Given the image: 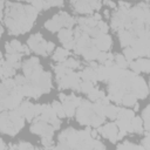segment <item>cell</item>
I'll return each instance as SVG.
<instances>
[{
    "label": "cell",
    "mask_w": 150,
    "mask_h": 150,
    "mask_svg": "<svg viewBox=\"0 0 150 150\" xmlns=\"http://www.w3.org/2000/svg\"><path fill=\"white\" fill-rule=\"evenodd\" d=\"M68 55H69V52H68V49L60 47V48H56V50H55V53H54V56H53V59H54L55 61H59V62H63V61L67 59V56H68Z\"/></svg>",
    "instance_id": "5bb4252c"
},
{
    "label": "cell",
    "mask_w": 150,
    "mask_h": 150,
    "mask_svg": "<svg viewBox=\"0 0 150 150\" xmlns=\"http://www.w3.org/2000/svg\"><path fill=\"white\" fill-rule=\"evenodd\" d=\"M93 18H94V19H95L96 21H100V20H101V15H100L98 13H96V14H95V15H94Z\"/></svg>",
    "instance_id": "ab89813d"
},
{
    "label": "cell",
    "mask_w": 150,
    "mask_h": 150,
    "mask_svg": "<svg viewBox=\"0 0 150 150\" xmlns=\"http://www.w3.org/2000/svg\"><path fill=\"white\" fill-rule=\"evenodd\" d=\"M142 122L144 123V130L149 131V105L145 107V109L142 112Z\"/></svg>",
    "instance_id": "d4e9b609"
},
{
    "label": "cell",
    "mask_w": 150,
    "mask_h": 150,
    "mask_svg": "<svg viewBox=\"0 0 150 150\" xmlns=\"http://www.w3.org/2000/svg\"><path fill=\"white\" fill-rule=\"evenodd\" d=\"M130 123H131L132 130H134L135 132H143V122H142V118H141V117L134 116V117L130 120Z\"/></svg>",
    "instance_id": "2e32d148"
},
{
    "label": "cell",
    "mask_w": 150,
    "mask_h": 150,
    "mask_svg": "<svg viewBox=\"0 0 150 150\" xmlns=\"http://www.w3.org/2000/svg\"><path fill=\"white\" fill-rule=\"evenodd\" d=\"M54 47H55V45H54L53 42H47V46H46L47 54H49L50 52H53V50H54Z\"/></svg>",
    "instance_id": "8d00e7d4"
},
{
    "label": "cell",
    "mask_w": 150,
    "mask_h": 150,
    "mask_svg": "<svg viewBox=\"0 0 150 150\" xmlns=\"http://www.w3.org/2000/svg\"><path fill=\"white\" fill-rule=\"evenodd\" d=\"M76 1H77V0H71V2H73V4H74V2H76Z\"/></svg>",
    "instance_id": "7bdbcfd3"
},
{
    "label": "cell",
    "mask_w": 150,
    "mask_h": 150,
    "mask_svg": "<svg viewBox=\"0 0 150 150\" xmlns=\"http://www.w3.org/2000/svg\"><path fill=\"white\" fill-rule=\"evenodd\" d=\"M49 6H57V7H60V6H62L63 5V0H45Z\"/></svg>",
    "instance_id": "e575fe53"
},
{
    "label": "cell",
    "mask_w": 150,
    "mask_h": 150,
    "mask_svg": "<svg viewBox=\"0 0 150 150\" xmlns=\"http://www.w3.org/2000/svg\"><path fill=\"white\" fill-rule=\"evenodd\" d=\"M9 43H11V46L14 48L15 52H18V53H23V48H25V46H22L18 40H12Z\"/></svg>",
    "instance_id": "83f0119b"
},
{
    "label": "cell",
    "mask_w": 150,
    "mask_h": 150,
    "mask_svg": "<svg viewBox=\"0 0 150 150\" xmlns=\"http://www.w3.org/2000/svg\"><path fill=\"white\" fill-rule=\"evenodd\" d=\"M7 14L5 16L6 26L11 34L18 35L28 32L38 15V9L33 6H22L20 4L7 2Z\"/></svg>",
    "instance_id": "6da1fadb"
},
{
    "label": "cell",
    "mask_w": 150,
    "mask_h": 150,
    "mask_svg": "<svg viewBox=\"0 0 150 150\" xmlns=\"http://www.w3.org/2000/svg\"><path fill=\"white\" fill-rule=\"evenodd\" d=\"M93 88H94V82H91V81L84 80L83 82L80 83V90L83 91V93H87L88 94Z\"/></svg>",
    "instance_id": "7402d4cb"
},
{
    "label": "cell",
    "mask_w": 150,
    "mask_h": 150,
    "mask_svg": "<svg viewBox=\"0 0 150 150\" xmlns=\"http://www.w3.org/2000/svg\"><path fill=\"white\" fill-rule=\"evenodd\" d=\"M94 111H93V103H90L89 101H83L80 103V105L77 107L76 110V120L80 124H88L90 125V121L94 116Z\"/></svg>",
    "instance_id": "3957f363"
},
{
    "label": "cell",
    "mask_w": 150,
    "mask_h": 150,
    "mask_svg": "<svg viewBox=\"0 0 150 150\" xmlns=\"http://www.w3.org/2000/svg\"><path fill=\"white\" fill-rule=\"evenodd\" d=\"M64 67L69 68V69H75V68H79L80 67V62L76 61L75 59H68V60H64L63 62H61Z\"/></svg>",
    "instance_id": "603a6c76"
},
{
    "label": "cell",
    "mask_w": 150,
    "mask_h": 150,
    "mask_svg": "<svg viewBox=\"0 0 150 150\" xmlns=\"http://www.w3.org/2000/svg\"><path fill=\"white\" fill-rule=\"evenodd\" d=\"M123 56H124V59H125L128 62H129V61H132V60L136 57L130 46H128V47L124 48V50H123Z\"/></svg>",
    "instance_id": "484cf974"
},
{
    "label": "cell",
    "mask_w": 150,
    "mask_h": 150,
    "mask_svg": "<svg viewBox=\"0 0 150 150\" xmlns=\"http://www.w3.org/2000/svg\"><path fill=\"white\" fill-rule=\"evenodd\" d=\"M145 1H148V0H145Z\"/></svg>",
    "instance_id": "ee69618b"
},
{
    "label": "cell",
    "mask_w": 150,
    "mask_h": 150,
    "mask_svg": "<svg viewBox=\"0 0 150 150\" xmlns=\"http://www.w3.org/2000/svg\"><path fill=\"white\" fill-rule=\"evenodd\" d=\"M137 63L139 64V68H141V71H144V73H149V69H150V62L146 57H141L138 60H136Z\"/></svg>",
    "instance_id": "44dd1931"
},
{
    "label": "cell",
    "mask_w": 150,
    "mask_h": 150,
    "mask_svg": "<svg viewBox=\"0 0 150 150\" xmlns=\"http://www.w3.org/2000/svg\"><path fill=\"white\" fill-rule=\"evenodd\" d=\"M116 125L120 130H124L127 132H132V127H131V123L129 120H122V118H118L117 122H116Z\"/></svg>",
    "instance_id": "9a60e30c"
},
{
    "label": "cell",
    "mask_w": 150,
    "mask_h": 150,
    "mask_svg": "<svg viewBox=\"0 0 150 150\" xmlns=\"http://www.w3.org/2000/svg\"><path fill=\"white\" fill-rule=\"evenodd\" d=\"M101 63H103L107 59H108V53L107 52H103V50H100L98 54H97V57H96Z\"/></svg>",
    "instance_id": "d6a6232c"
},
{
    "label": "cell",
    "mask_w": 150,
    "mask_h": 150,
    "mask_svg": "<svg viewBox=\"0 0 150 150\" xmlns=\"http://www.w3.org/2000/svg\"><path fill=\"white\" fill-rule=\"evenodd\" d=\"M137 102V97L132 94V93H125L123 96H122V100H121V103L127 105V107H132L135 103Z\"/></svg>",
    "instance_id": "7c38bea8"
},
{
    "label": "cell",
    "mask_w": 150,
    "mask_h": 150,
    "mask_svg": "<svg viewBox=\"0 0 150 150\" xmlns=\"http://www.w3.org/2000/svg\"><path fill=\"white\" fill-rule=\"evenodd\" d=\"M117 149H143L142 145H136L134 143H130V142H125L123 144H120L117 145Z\"/></svg>",
    "instance_id": "4316f807"
},
{
    "label": "cell",
    "mask_w": 150,
    "mask_h": 150,
    "mask_svg": "<svg viewBox=\"0 0 150 150\" xmlns=\"http://www.w3.org/2000/svg\"><path fill=\"white\" fill-rule=\"evenodd\" d=\"M93 111L95 115L104 117V105H102L101 103H98V102L93 103Z\"/></svg>",
    "instance_id": "cb8c5ba5"
},
{
    "label": "cell",
    "mask_w": 150,
    "mask_h": 150,
    "mask_svg": "<svg viewBox=\"0 0 150 150\" xmlns=\"http://www.w3.org/2000/svg\"><path fill=\"white\" fill-rule=\"evenodd\" d=\"M103 4L108 5V6H109V7H111V8H115V4H114L112 1H109V0H103Z\"/></svg>",
    "instance_id": "74e56055"
},
{
    "label": "cell",
    "mask_w": 150,
    "mask_h": 150,
    "mask_svg": "<svg viewBox=\"0 0 150 150\" xmlns=\"http://www.w3.org/2000/svg\"><path fill=\"white\" fill-rule=\"evenodd\" d=\"M135 116L132 110L129 109H118V114H117V118H122V120H131Z\"/></svg>",
    "instance_id": "ac0fdd59"
},
{
    "label": "cell",
    "mask_w": 150,
    "mask_h": 150,
    "mask_svg": "<svg viewBox=\"0 0 150 150\" xmlns=\"http://www.w3.org/2000/svg\"><path fill=\"white\" fill-rule=\"evenodd\" d=\"M118 109L116 105H112V104H108V105H104V116L109 117L110 120H115L117 118V114H118Z\"/></svg>",
    "instance_id": "8fae6325"
},
{
    "label": "cell",
    "mask_w": 150,
    "mask_h": 150,
    "mask_svg": "<svg viewBox=\"0 0 150 150\" xmlns=\"http://www.w3.org/2000/svg\"><path fill=\"white\" fill-rule=\"evenodd\" d=\"M80 77L83 79V80H87V81H91V82H95L97 81V76H96V71L94 68L91 67H87L84 68L81 73H79Z\"/></svg>",
    "instance_id": "30bf717a"
},
{
    "label": "cell",
    "mask_w": 150,
    "mask_h": 150,
    "mask_svg": "<svg viewBox=\"0 0 150 150\" xmlns=\"http://www.w3.org/2000/svg\"><path fill=\"white\" fill-rule=\"evenodd\" d=\"M90 136H91L93 138H95V137L97 136V131H96V130H90Z\"/></svg>",
    "instance_id": "f35d334b"
},
{
    "label": "cell",
    "mask_w": 150,
    "mask_h": 150,
    "mask_svg": "<svg viewBox=\"0 0 150 150\" xmlns=\"http://www.w3.org/2000/svg\"><path fill=\"white\" fill-rule=\"evenodd\" d=\"M114 61H115V66H117L121 69H125L128 67V61L122 55H115L114 56Z\"/></svg>",
    "instance_id": "ffe728a7"
},
{
    "label": "cell",
    "mask_w": 150,
    "mask_h": 150,
    "mask_svg": "<svg viewBox=\"0 0 150 150\" xmlns=\"http://www.w3.org/2000/svg\"><path fill=\"white\" fill-rule=\"evenodd\" d=\"M96 27L100 29V32L101 33H107L108 32V25L105 23V22H103L102 20H100V21H97V25H96Z\"/></svg>",
    "instance_id": "f546056e"
},
{
    "label": "cell",
    "mask_w": 150,
    "mask_h": 150,
    "mask_svg": "<svg viewBox=\"0 0 150 150\" xmlns=\"http://www.w3.org/2000/svg\"><path fill=\"white\" fill-rule=\"evenodd\" d=\"M144 131H145V137H144V139L142 141V148L145 149V150H149V149H150V143H149V141H150L149 131H148V130H144Z\"/></svg>",
    "instance_id": "f1b7e54d"
},
{
    "label": "cell",
    "mask_w": 150,
    "mask_h": 150,
    "mask_svg": "<svg viewBox=\"0 0 150 150\" xmlns=\"http://www.w3.org/2000/svg\"><path fill=\"white\" fill-rule=\"evenodd\" d=\"M93 149H105V146H104V144L101 143L100 141L94 139V141H93Z\"/></svg>",
    "instance_id": "d590c367"
},
{
    "label": "cell",
    "mask_w": 150,
    "mask_h": 150,
    "mask_svg": "<svg viewBox=\"0 0 150 150\" xmlns=\"http://www.w3.org/2000/svg\"><path fill=\"white\" fill-rule=\"evenodd\" d=\"M135 38H136V35L130 29H121L120 30V42H121L122 47L130 46Z\"/></svg>",
    "instance_id": "ba28073f"
},
{
    "label": "cell",
    "mask_w": 150,
    "mask_h": 150,
    "mask_svg": "<svg viewBox=\"0 0 150 150\" xmlns=\"http://www.w3.org/2000/svg\"><path fill=\"white\" fill-rule=\"evenodd\" d=\"M27 43H28V47H30V49L33 52H35L36 54L47 55V49H46L47 42L42 39L41 34H35V35L30 36Z\"/></svg>",
    "instance_id": "277c9868"
},
{
    "label": "cell",
    "mask_w": 150,
    "mask_h": 150,
    "mask_svg": "<svg viewBox=\"0 0 150 150\" xmlns=\"http://www.w3.org/2000/svg\"><path fill=\"white\" fill-rule=\"evenodd\" d=\"M59 40L63 43L66 41H69L73 39V30L70 28H61L59 30Z\"/></svg>",
    "instance_id": "4fadbf2b"
},
{
    "label": "cell",
    "mask_w": 150,
    "mask_h": 150,
    "mask_svg": "<svg viewBox=\"0 0 150 150\" xmlns=\"http://www.w3.org/2000/svg\"><path fill=\"white\" fill-rule=\"evenodd\" d=\"M0 131L4 132V134L11 135V136L16 135V132H18V130L15 129L12 120L8 116V112L0 114Z\"/></svg>",
    "instance_id": "5b68a950"
},
{
    "label": "cell",
    "mask_w": 150,
    "mask_h": 150,
    "mask_svg": "<svg viewBox=\"0 0 150 150\" xmlns=\"http://www.w3.org/2000/svg\"><path fill=\"white\" fill-rule=\"evenodd\" d=\"M129 66H130V68H131V70L134 71V73H136V74H138V73H141V68H139V64L137 63V61H129Z\"/></svg>",
    "instance_id": "4dcf8cb0"
},
{
    "label": "cell",
    "mask_w": 150,
    "mask_h": 150,
    "mask_svg": "<svg viewBox=\"0 0 150 150\" xmlns=\"http://www.w3.org/2000/svg\"><path fill=\"white\" fill-rule=\"evenodd\" d=\"M52 107H53V109H54V111H55V114H56V116H57L59 118H63V117H66V114H64L62 103L55 101V102H53Z\"/></svg>",
    "instance_id": "d6986e66"
},
{
    "label": "cell",
    "mask_w": 150,
    "mask_h": 150,
    "mask_svg": "<svg viewBox=\"0 0 150 150\" xmlns=\"http://www.w3.org/2000/svg\"><path fill=\"white\" fill-rule=\"evenodd\" d=\"M104 96V93L102 91V90H98L97 88H93L89 93H88V97H89V100L90 101H94V102H96L97 100H100L101 97H103Z\"/></svg>",
    "instance_id": "e0dca14e"
},
{
    "label": "cell",
    "mask_w": 150,
    "mask_h": 150,
    "mask_svg": "<svg viewBox=\"0 0 150 150\" xmlns=\"http://www.w3.org/2000/svg\"><path fill=\"white\" fill-rule=\"evenodd\" d=\"M11 148H18V149H33L34 146L30 144V143H27V142H21L19 143L18 145H13Z\"/></svg>",
    "instance_id": "1f68e13d"
},
{
    "label": "cell",
    "mask_w": 150,
    "mask_h": 150,
    "mask_svg": "<svg viewBox=\"0 0 150 150\" xmlns=\"http://www.w3.org/2000/svg\"><path fill=\"white\" fill-rule=\"evenodd\" d=\"M20 110L23 114V117L28 121H32L35 118V111H34V104L29 103V102H22L20 104Z\"/></svg>",
    "instance_id": "9c48e42d"
},
{
    "label": "cell",
    "mask_w": 150,
    "mask_h": 150,
    "mask_svg": "<svg viewBox=\"0 0 150 150\" xmlns=\"http://www.w3.org/2000/svg\"><path fill=\"white\" fill-rule=\"evenodd\" d=\"M7 146H6V144H4V142H2V139L0 138V149H6Z\"/></svg>",
    "instance_id": "60d3db41"
},
{
    "label": "cell",
    "mask_w": 150,
    "mask_h": 150,
    "mask_svg": "<svg viewBox=\"0 0 150 150\" xmlns=\"http://www.w3.org/2000/svg\"><path fill=\"white\" fill-rule=\"evenodd\" d=\"M75 45H76L75 40L71 39V40H69V41L63 42V48H66V49H73V48L75 47Z\"/></svg>",
    "instance_id": "836d02e7"
},
{
    "label": "cell",
    "mask_w": 150,
    "mask_h": 150,
    "mask_svg": "<svg viewBox=\"0 0 150 150\" xmlns=\"http://www.w3.org/2000/svg\"><path fill=\"white\" fill-rule=\"evenodd\" d=\"M74 23H75V19H73L71 16H69L67 13L61 12L57 15H55L53 19H50L49 21H47L45 23V27L48 30H50V32H57L62 27L71 28Z\"/></svg>",
    "instance_id": "7a4b0ae2"
},
{
    "label": "cell",
    "mask_w": 150,
    "mask_h": 150,
    "mask_svg": "<svg viewBox=\"0 0 150 150\" xmlns=\"http://www.w3.org/2000/svg\"><path fill=\"white\" fill-rule=\"evenodd\" d=\"M93 41H94V45L95 47L98 49V50H103V52H107L110 49V46H111V38L105 33H101L96 38H93Z\"/></svg>",
    "instance_id": "52a82bcc"
},
{
    "label": "cell",
    "mask_w": 150,
    "mask_h": 150,
    "mask_svg": "<svg viewBox=\"0 0 150 150\" xmlns=\"http://www.w3.org/2000/svg\"><path fill=\"white\" fill-rule=\"evenodd\" d=\"M98 131L102 134L103 137L108 138L111 143H116L117 142V131H118V128H117L116 123H107L102 128L98 127Z\"/></svg>",
    "instance_id": "8992f818"
},
{
    "label": "cell",
    "mask_w": 150,
    "mask_h": 150,
    "mask_svg": "<svg viewBox=\"0 0 150 150\" xmlns=\"http://www.w3.org/2000/svg\"><path fill=\"white\" fill-rule=\"evenodd\" d=\"M104 15H105V16H109V12H108V11H107V9H105V11H104Z\"/></svg>",
    "instance_id": "b9f144b4"
}]
</instances>
